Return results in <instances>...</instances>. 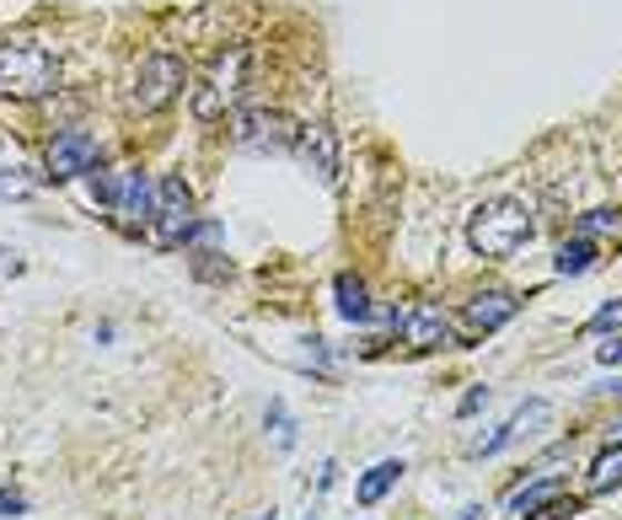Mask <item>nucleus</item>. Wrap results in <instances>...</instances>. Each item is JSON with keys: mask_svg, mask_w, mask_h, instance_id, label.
Returning <instances> with one entry per match:
<instances>
[{"mask_svg": "<svg viewBox=\"0 0 622 520\" xmlns=\"http://www.w3.org/2000/svg\"><path fill=\"white\" fill-rule=\"evenodd\" d=\"M60 87V54L38 38H11L0 43V97L11 102H38Z\"/></svg>", "mask_w": 622, "mask_h": 520, "instance_id": "nucleus-1", "label": "nucleus"}, {"mask_svg": "<svg viewBox=\"0 0 622 520\" xmlns=\"http://www.w3.org/2000/svg\"><path fill=\"white\" fill-rule=\"evenodd\" d=\"M466 242L483 258H510V252H521L531 242V210L515 204V199H489L466 220Z\"/></svg>", "mask_w": 622, "mask_h": 520, "instance_id": "nucleus-2", "label": "nucleus"}, {"mask_svg": "<svg viewBox=\"0 0 622 520\" xmlns=\"http://www.w3.org/2000/svg\"><path fill=\"white\" fill-rule=\"evenodd\" d=\"M156 247H183L193 237V193L183 178H161L151 199V220H146Z\"/></svg>", "mask_w": 622, "mask_h": 520, "instance_id": "nucleus-3", "label": "nucleus"}, {"mask_svg": "<svg viewBox=\"0 0 622 520\" xmlns=\"http://www.w3.org/2000/svg\"><path fill=\"white\" fill-rule=\"evenodd\" d=\"M188 87V70L178 54H151V60H140L134 70V87H129V102L140 108V113H161V108H172Z\"/></svg>", "mask_w": 622, "mask_h": 520, "instance_id": "nucleus-4", "label": "nucleus"}, {"mask_svg": "<svg viewBox=\"0 0 622 520\" xmlns=\"http://www.w3.org/2000/svg\"><path fill=\"white\" fill-rule=\"evenodd\" d=\"M92 199H97V204H108V210H119L129 226H146V220H151L156 183L146 178V172L124 167V172H108V178H97V183H92Z\"/></svg>", "mask_w": 622, "mask_h": 520, "instance_id": "nucleus-5", "label": "nucleus"}, {"mask_svg": "<svg viewBox=\"0 0 622 520\" xmlns=\"http://www.w3.org/2000/svg\"><path fill=\"white\" fill-rule=\"evenodd\" d=\"M97 156H102L97 134H87V129H64V134L49 140V178H54V183H70V178L92 172Z\"/></svg>", "mask_w": 622, "mask_h": 520, "instance_id": "nucleus-6", "label": "nucleus"}, {"mask_svg": "<svg viewBox=\"0 0 622 520\" xmlns=\"http://www.w3.org/2000/svg\"><path fill=\"white\" fill-rule=\"evenodd\" d=\"M237 146H248V151H284V146H295V123L284 119V113H242L237 119Z\"/></svg>", "mask_w": 622, "mask_h": 520, "instance_id": "nucleus-7", "label": "nucleus"}, {"mask_svg": "<svg viewBox=\"0 0 622 520\" xmlns=\"http://www.w3.org/2000/svg\"><path fill=\"white\" fill-rule=\"evenodd\" d=\"M548 419H553V408H548L542 398H531L526 408H515V413H510V419H504V424H499L494 434L472 440V457H494V451H504V446H515L521 434H531V429H542Z\"/></svg>", "mask_w": 622, "mask_h": 520, "instance_id": "nucleus-8", "label": "nucleus"}, {"mask_svg": "<svg viewBox=\"0 0 622 520\" xmlns=\"http://www.w3.org/2000/svg\"><path fill=\"white\" fill-rule=\"evenodd\" d=\"M295 151H301V161H307L322 183H333V178H339V140H333V129H328V123H307V129L295 134Z\"/></svg>", "mask_w": 622, "mask_h": 520, "instance_id": "nucleus-9", "label": "nucleus"}, {"mask_svg": "<svg viewBox=\"0 0 622 520\" xmlns=\"http://www.w3.org/2000/svg\"><path fill=\"white\" fill-rule=\"evenodd\" d=\"M515 311H521V301H515L510 290H483V296H472V301H466L462 328L466 333H494V328H504Z\"/></svg>", "mask_w": 622, "mask_h": 520, "instance_id": "nucleus-10", "label": "nucleus"}, {"mask_svg": "<svg viewBox=\"0 0 622 520\" xmlns=\"http://www.w3.org/2000/svg\"><path fill=\"white\" fill-rule=\"evenodd\" d=\"M451 338V317L440 307H419L403 317V343L408 349H440Z\"/></svg>", "mask_w": 622, "mask_h": 520, "instance_id": "nucleus-11", "label": "nucleus"}, {"mask_svg": "<svg viewBox=\"0 0 622 520\" xmlns=\"http://www.w3.org/2000/svg\"><path fill=\"white\" fill-rule=\"evenodd\" d=\"M563 499V478H536V483H526V489H515L510 499H504V510L510 516H536V510H553Z\"/></svg>", "mask_w": 622, "mask_h": 520, "instance_id": "nucleus-12", "label": "nucleus"}, {"mask_svg": "<svg viewBox=\"0 0 622 520\" xmlns=\"http://www.w3.org/2000/svg\"><path fill=\"white\" fill-rule=\"evenodd\" d=\"M403 472H408V461H375L371 472H365V478L354 483V499H360V504L371 510V504H381L387 493H392L398 483H403Z\"/></svg>", "mask_w": 622, "mask_h": 520, "instance_id": "nucleus-13", "label": "nucleus"}, {"mask_svg": "<svg viewBox=\"0 0 622 520\" xmlns=\"http://www.w3.org/2000/svg\"><path fill=\"white\" fill-rule=\"evenodd\" d=\"M333 296H339V317H343V322H371V317H375V307H371V290H365V279L339 274V284H333Z\"/></svg>", "mask_w": 622, "mask_h": 520, "instance_id": "nucleus-14", "label": "nucleus"}, {"mask_svg": "<svg viewBox=\"0 0 622 520\" xmlns=\"http://www.w3.org/2000/svg\"><path fill=\"white\" fill-rule=\"evenodd\" d=\"M622 483V446H612V451H601V457L591 461V472H585V493H612Z\"/></svg>", "mask_w": 622, "mask_h": 520, "instance_id": "nucleus-15", "label": "nucleus"}, {"mask_svg": "<svg viewBox=\"0 0 622 520\" xmlns=\"http://www.w3.org/2000/svg\"><path fill=\"white\" fill-rule=\"evenodd\" d=\"M591 263H595L591 237H574V242H563V247H559V263H553V269H559V274L569 279V274H585Z\"/></svg>", "mask_w": 622, "mask_h": 520, "instance_id": "nucleus-16", "label": "nucleus"}, {"mask_svg": "<svg viewBox=\"0 0 622 520\" xmlns=\"http://www.w3.org/2000/svg\"><path fill=\"white\" fill-rule=\"evenodd\" d=\"M193 113H199L204 123L220 119V113H225V87H215V81H210V87H199V92H193Z\"/></svg>", "mask_w": 622, "mask_h": 520, "instance_id": "nucleus-17", "label": "nucleus"}, {"mask_svg": "<svg viewBox=\"0 0 622 520\" xmlns=\"http://www.w3.org/2000/svg\"><path fill=\"white\" fill-rule=\"evenodd\" d=\"M618 237L622 231V214L618 210H591V214H580V237Z\"/></svg>", "mask_w": 622, "mask_h": 520, "instance_id": "nucleus-18", "label": "nucleus"}, {"mask_svg": "<svg viewBox=\"0 0 622 520\" xmlns=\"http://www.w3.org/2000/svg\"><path fill=\"white\" fill-rule=\"evenodd\" d=\"M193 274L199 279H225L231 274V263H220V252H199V258H193Z\"/></svg>", "mask_w": 622, "mask_h": 520, "instance_id": "nucleus-19", "label": "nucleus"}, {"mask_svg": "<svg viewBox=\"0 0 622 520\" xmlns=\"http://www.w3.org/2000/svg\"><path fill=\"white\" fill-rule=\"evenodd\" d=\"M612 328H622V301L618 307H601L591 322H585V333H612Z\"/></svg>", "mask_w": 622, "mask_h": 520, "instance_id": "nucleus-20", "label": "nucleus"}, {"mask_svg": "<svg viewBox=\"0 0 622 520\" xmlns=\"http://www.w3.org/2000/svg\"><path fill=\"white\" fill-rule=\"evenodd\" d=\"M269 424H274V434H280V446L290 451V446H295V424L284 419V408H280V402H269Z\"/></svg>", "mask_w": 622, "mask_h": 520, "instance_id": "nucleus-21", "label": "nucleus"}, {"mask_svg": "<svg viewBox=\"0 0 622 520\" xmlns=\"http://www.w3.org/2000/svg\"><path fill=\"white\" fill-rule=\"evenodd\" d=\"M0 516H28V499H22V493H11V489H0Z\"/></svg>", "mask_w": 622, "mask_h": 520, "instance_id": "nucleus-22", "label": "nucleus"}, {"mask_svg": "<svg viewBox=\"0 0 622 520\" xmlns=\"http://www.w3.org/2000/svg\"><path fill=\"white\" fill-rule=\"evenodd\" d=\"M478 408H489V387H472V392L462 398V408H457V413L466 419V413H478Z\"/></svg>", "mask_w": 622, "mask_h": 520, "instance_id": "nucleus-23", "label": "nucleus"}, {"mask_svg": "<svg viewBox=\"0 0 622 520\" xmlns=\"http://www.w3.org/2000/svg\"><path fill=\"white\" fill-rule=\"evenodd\" d=\"M595 360H601V366H622V338L601 343V349H595Z\"/></svg>", "mask_w": 622, "mask_h": 520, "instance_id": "nucleus-24", "label": "nucleus"}, {"mask_svg": "<svg viewBox=\"0 0 622 520\" xmlns=\"http://www.w3.org/2000/svg\"><path fill=\"white\" fill-rule=\"evenodd\" d=\"M462 520H483V510H462Z\"/></svg>", "mask_w": 622, "mask_h": 520, "instance_id": "nucleus-25", "label": "nucleus"}, {"mask_svg": "<svg viewBox=\"0 0 622 520\" xmlns=\"http://www.w3.org/2000/svg\"><path fill=\"white\" fill-rule=\"evenodd\" d=\"M612 440H618V446H622V424H612Z\"/></svg>", "mask_w": 622, "mask_h": 520, "instance_id": "nucleus-26", "label": "nucleus"}, {"mask_svg": "<svg viewBox=\"0 0 622 520\" xmlns=\"http://www.w3.org/2000/svg\"><path fill=\"white\" fill-rule=\"evenodd\" d=\"M601 392H622V381H612V387H601Z\"/></svg>", "mask_w": 622, "mask_h": 520, "instance_id": "nucleus-27", "label": "nucleus"}, {"mask_svg": "<svg viewBox=\"0 0 622 520\" xmlns=\"http://www.w3.org/2000/svg\"><path fill=\"white\" fill-rule=\"evenodd\" d=\"M258 520H274V510H269V516H258Z\"/></svg>", "mask_w": 622, "mask_h": 520, "instance_id": "nucleus-28", "label": "nucleus"}]
</instances>
